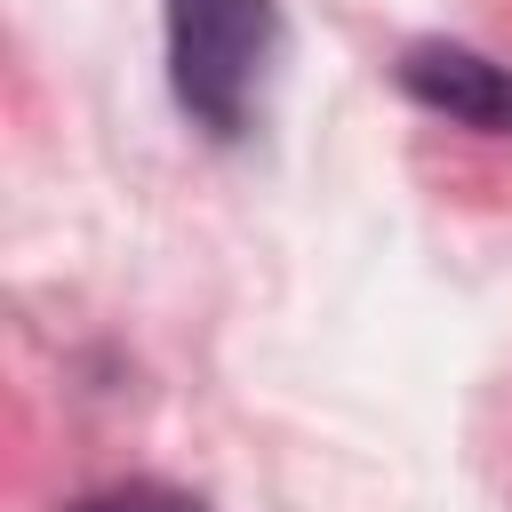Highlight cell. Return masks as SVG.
Segmentation results:
<instances>
[{"instance_id":"2","label":"cell","mask_w":512,"mask_h":512,"mask_svg":"<svg viewBox=\"0 0 512 512\" xmlns=\"http://www.w3.org/2000/svg\"><path fill=\"white\" fill-rule=\"evenodd\" d=\"M392 72L424 112L480 128V136H512V64H496L464 40H408Z\"/></svg>"},{"instance_id":"3","label":"cell","mask_w":512,"mask_h":512,"mask_svg":"<svg viewBox=\"0 0 512 512\" xmlns=\"http://www.w3.org/2000/svg\"><path fill=\"white\" fill-rule=\"evenodd\" d=\"M64 512H216V504L192 496V488H176V480H112V488L72 496Z\"/></svg>"},{"instance_id":"1","label":"cell","mask_w":512,"mask_h":512,"mask_svg":"<svg viewBox=\"0 0 512 512\" xmlns=\"http://www.w3.org/2000/svg\"><path fill=\"white\" fill-rule=\"evenodd\" d=\"M280 40L272 0H168V88L208 136H240L264 56Z\"/></svg>"}]
</instances>
